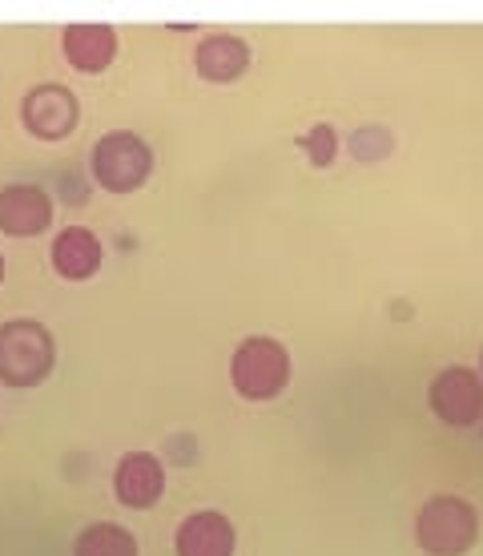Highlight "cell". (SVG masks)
Segmentation results:
<instances>
[{
	"instance_id": "8992f818",
	"label": "cell",
	"mask_w": 483,
	"mask_h": 556,
	"mask_svg": "<svg viewBox=\"0 0 483 556\" xmlns=\"http://www.w3.org/2000/svg\"><path fill=\"white\" fill-rule=\"evenodd\" d=\"M21 122H25L33 138L41 141L69 138L73 126H77V98L65 85H37L21 101Z\"/></svg>"
},
{
	"instance_id": "ba28073f",
	"label": "cell",
	"mask_w": 483,
	"mask_h": 556,
	"mask_svg": "<svg viewBox=\"0 0 483 556\" xmlns=\"http://www.w3.org/2000/svg\"><path fill=\"white\" fill-rule=\"evenodd\" d=\"M53 223V198L41 186H4L0 190V230L13 238L41 235Z\"/></svg>"
},
{
	"instance_id": "6da1fadb",
	"label": "cell",
	"mask_w": 483,
	"mask_h": 556,
	"mask_svg": "<svg viewBox=\"0 0 483 556\" xmlns=\"http://www.w3.org/2000/svg\"><path fill=\"white\" fill-rule=\"evenodd\" d=\"M53 363L56 343L45 323H0V383H9V388H37V383L53 376Z\"/></svg>"
},
{
	"instance_id": "7a4b0ae2",
	"label": "cell",
	"mask_w": 483,
	"mask_h": 556,
	"mask_svg": "<svg viewBox=\"0 0 483 556\" xmlns=\"http://www.w3.org/2000/svg\"><path fill=\"white\" fill-rule=\"evenodd\" d=\"M415 541L428 556H468L480 541V516L463 496H431L415 516Z\"/></svg>"
},
{
	"instance_id": "3957f363",
	"label": "cell",
	"mask_w": 483,
	"mask_h": 556,
	"mask_svg": "<svg viewBox=\"0 0 483 556\" xmlns=\"http://www.w3.org/2000/svg\"><path fill=\"white\" fill-rule=\"evenodd\" d=\"M230 379H234V391L242 400H254V404L275 400L290 383L287 348H282L278 339H270V334H254V339H246V343L234 351Z\"/></svg>"
},
{
	"instance_id": "2e32d148",
	"label": "cell",
	"mask_w": 483,
	"mask_h": 556,
	"mask_svg": "<svg viewBox=\"0 0 483 556\" xmlns=\"http://www.w3.org/2000/svg\"><path fill=\"white\" fill-rule=\"evenodd\" d=\"M0 278H4V258H0Z\"/></svg>"
},
{
	"instance_id": "5b68a950",
	"label": "cell",
	"mask_w": 483,
	"mask_h": 556,
	"mask_svg": "<svg viewBox=\"0 0 483 556\" xmlns=\"http://www.w3.org/2000/svg\"><path fill=\"white\" fill-rule=\"evenodd\" d=\"M431 412L452 424V428H471L483 419V379L471 367H443L428 388Z\"/></svg>"
},
{
	"instance_id": "9c48e42d",
	"label": "cell",
	"mask_w": 483,
	"mask_h": 556,
	"mask_svg": "<svg viewBox=\"0 0 483 556\" xmlns=\"http://www.w3.org/2000/svg\"><path fill=\"white\" fill-rule=\"evenodd\" d=\"M234 525L221 513H190L178 525V536H174V548L178 556H234Z\"/></svg>"
},
{
	"instance_id": "52a82bcc",
	"label": "cell",
	"mask_w": 483,
	"mask_h": 556,
	"mask_svg": "<svg viewBox=\"0 0 483 556\" xmlns=\"http://www.w3.org/2000/svg\"><path fill=\"white\" fill-rule=\"evenodd\" d=\"M113 488H117V501L125 508H138V513L153 508L166 492V468L150 452H125L117 476H113Z\"/></svg>"
},
{
	"instance_id": "277c9868",
	"label": "cell",
	"mask_w": 483,
	"mask_h": 556,
	"mask_svg": "<svg viewBox=\"0 0 483 556\" xmlns=\"http://www.w3.org/2000/svg\"><path fill=\"white\" fill-rule=\"evenodd\" d=\"M93 178L101 190L110 194H134L141 190L153 174V150L138 134L129 129H113L93 146Z\"/></svg>"
},
{
	"instance_id": "e0dca14e",
	"label": "cell",
	"mask_w": 483,
	"mask_h": 556,
	"mask_svg": "<svg viewBox=\"0 0 483 556\" xmlns=\"http://www.w3.org/2000/svg\"><path fill=\"white\" fill-rule=\"evenodd\" d=\"M480 367H483V351H480Z\"/></svg>"
},
{
	"instance_id": "9a60e30c",
	"label": "cell",
	"mask_w": 483,
	"mask_h": 556,
	"mask_svg": "<svg viewBox=\"0 0 483 556\" xmlns=\"http://www.w3.org/2000/svg\"><path fill=\"white\" fill-rule=\"evenodd\" d=\"M303 150L310 153V162H315L318 169H327L334 162V150H339V141H334V129L331 126H315L303 138Z\"/></svg>"
},
{
	"instance_id": "8fae6325",
	"label": "cell",
	"mask_w": 483,
	"mask_h": 556,
	"mask_svg": "<svg viewBox=\"0 0 483 556\" xmlns=\"http://www.w3.org/2000/svg\"><path fill=\"white\" fill-rule=\"evenodd\" d=\"M117 56V33L110 25H69L65 28V61L81 73H101Z\"/></svg>"
},
{
	"instance_id": "7c38bea8",
	"label": "cell",
	"mask_w": 483,
	"mask_h": 556,
	"mask_svg": "<svg viewBox=\"0 0 483 556\" xmlns=\"http://www.w3.org/2000/svg\"><path fill=\"white\" fill-rule=\"evenodd\" d=\"M53 266H56V275L69 278V282L93 278L97 266H101V242H97L93 230H85V226H65L53 242Z\"/></svg>"
},
{
	"instance_id": "4fadbf2b",
	"label": "cell",
	"mask_w": 483,
	"mask_h": 556,
	"mask_svg": "<svg viewBox=\"0 0 483 556\" xmlns=\"http://www.w3.org/2000/svg\"><path fill=\"white\" fill-rule=\"evenodd\" d=\"M73 556H138V541L122 525L97 520V525L81 529V536L73 544Z\"/></svg>"
},
{
	"instance_id": "30bf717a",
	"label": "cell",
	"mask_w": 483,
	"mask_h": 556,
	"mask_svg": "<svg viewBox=\"0 0 483 556\" xmlns=\"http://www.w3.org/2000/svg\"><path fill=\"white\" fill-rule=\"evenodd\" d=\"M193 65H198V73L206 81L230 85L250 70V45L242 37H230V33H214V37H206V41L198 45Z\"/></svg>"
},
{
	"instance_id": "5bb4252c",
	"label": "cell",
	"mask_w": 483,
	"mask_h": 556,
	"mask_svg": "<svg viewBox=\"0 0 483 556\" xmlns=\"http://www.w3.org/2000/svg\"><path fill=\"white\" fill-rule=\"evenodd\" d=\"M351 153L359 157V162H374V157H386L391 153V134L383 126H363L355 129V138H351Z\"/></svg>"
}]
</instances>
